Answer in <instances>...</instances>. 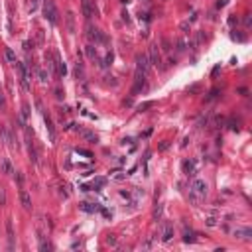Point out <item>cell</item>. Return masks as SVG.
<instances>
[{
	"instance_id": "cell-36",
	"label": "cell",
	"mask_w": 252,
	"mask_h": 252,
	"mask_svg": "<svg viewBox=\"0 0 252 252\" xmlns=\"http://www.w3.org/2000/svg\"><path fill=\"white\" fill-rule=\"evenodd\" d=\"M106 242H109V244H114L116 238H114V237H109V238H106Z\"/></svg>"
},
{
	"instance_id": "cell-32",
	"label": "cell",
	"mask_w": 252,
	"mask_h": 252,
	"mask_svg": "<svg viewBox=\"0 0 252 252\" xmlns=\"http://www.w3.org/2000/svg\"><path fill=\"white\" fill-rule=\"evenodd\" d=\"M217 93H219V91H217V89H213V91H211V95H209L207 99H209V100H211V99H215V96H217Z\"/></svg>"
},
{
	"instance_id": "cell-6",
	"label": "cell",
	"mask_w": 252,
	"mask_h": 252,
	"mask_svg": "<svg viewBox=\"0 0 252 252\" xmlns=\"http://www.w3.org/2000/svg\"><path fill=\"white\" fill-rule=\"evenodd\" d=\"M18 69H20V75H22V87H24V91H30V73H28V67H26L24 63H20Z\"/></svg>"
},
{
	"instance_id": "cell-21",
	"label": "cell",
	"mask_w": 252,
	"mask_h": 252,
	"mask_svg": "<svg viewBox=\"0 0 252 252\" xmlns=\"http://www.w3.org/2000/svg\"><path fill=\"white\" fill-rule=\"evenodd\" d=\"M81 209H83V211H87V213H93V211H96V205L91 207V203H81Z\"/></svg>"
},
{
	"instance_id": "cell-2",
	"label": "cell",
	"mask_w": 252,
	"mask_h": 252,
	"mask_svg": "<svg viewBox=\"0 0 252 252\" xmlns=\"http://www.w3.org/2000/svg\"><path fill=\"white\" fill-rule=\"evenodd\" d=\"M189 193H193V195H197L199 199H203V197L207 195V183H205L203 179H193Z\"/></svg>"
},
{
	"instance_id": "cell-16",
	"label": "cell",
	"mask_w": 252,
	"mask_h": 252,
	"mask_svg": "<svg viewBox=\"0 0 252 252\" xmlns=\"http://www.w3.org/2000/svg\"><path fill=\"white\" fill-rule=\"evenodd\" d=\"M81 136L85 138V140H89V142H99V138H96V134L89 132V130H81Z\"/></svg>"
},
{
	"instance_id": "cell-26",
	"label": "cell",
	"mask_w": 252,
	"mask_h": 252,
	"mask_svg": "<svg viewBox=\"0 0 252 252\" xmlns=\"http://www.w3.org/2000/svg\"><path fill=\"white\" fill-rule=\"evenodd\" d=\"M37 75H40V81H44V83L49 81V75H47L45 71H37Z\"/></svg>"
},
{
	"instance_id": "cell-25",
	"label": "cell",
	"mask_w": 252,
	"mask_h": 252,
	"mask_svg": "<svg viewBox=\"0 0 252 252\" xmlns=\"http://www.w3.org/2000/svg\"><path fill=\"white\" fill-rule=\"evenodd\" d=\"M110 63H112V51L106 53V57H105V61H103V67L105 65H110Z\"/></svg>"
},
{
	"instance_id": "cell-22",
	"label": "cell",
	"mask_w": 252,
	"mask_h": 252,
	"mask_svg": "<svg viewBox=\"0 0 252 252\" xmlns=\"http://www.w3.org/2000/svg\"><path fill=\"white\" fill-rule=\"evenodd\" d=\"M6 205V191H4V187H0V207Z\"/></svg>"
},
{
	"instance_id": "cell-1",
	"label": "cell",
	"mask_w": 252,
	"mask_h": 252,
	"mask_svg": "<svg viewBox=\"0 0 252 252\" xmlns=\"http://www.w3.org/2000/svg\"><path fill=\"white\" fill-rule=\"evenodd\" d=\"M44 16L47 18L49 24L57 22V8H55V4H53V0H45L44 2Z\"/></svg>"
},
{
	"instance_id": "cell-8",
	"label": "cell",
	"mask_w": 252,
	"mask_h": 252,
	"mask_svg": "<svg viewBox=\"0 0 252 252\" xmlns=\"http://www.w3.org/2000/svg\"><path fill=\"white\" fill-rule=\"evenodd\" d=\"M171 237H173V224L171 223H165L164 224V234H162V240L164 242H169Z\"/></svg>"
},
{
	"instance_id": "cell-19",
	"label": "cell",
	"mask_w": 252,
	"mask_h": 252,
	"mask_svg": "<svg viewBox=\"0 0 252 252\" xmlns=\"http://www.w3.org/2000/svg\"><path fill=\"white\" fill-rule=\"evenodd\" d=\"M75 73H77V77H81V79L85 77V69H83V63H81V61H79L77 67H75Z\"/></svg>"
},
{
	"instance_id": "cell-20",
	"label": "cell",
	"mask_w": 252,
	"mask_h": 252,
	"mask_svg": "<svg viewBox=\"0 0 252 252\" xmlns=\"http://www.w3.org/2000/svg\"><path fill=\"white\" fill-rule=\"evenodd\" d=\"M6 59H8L10 63H16V53H14L12 49H10V47L6 49Z\"/></svg>"
},
{
	"instance_id": "cell-18",
	"label": "cell",
	"mask_w": 252,
	"mask_h": 252,
	"mask_svg": "<svg viewBox=\"0 0 252 252\" xmlns=\"http://www.w3.org/2000/svg\"><path fill=\"white\" fill-rule=\"evenodd\" d=\"M67 30L75 32V16H73V12H67Z\"/></svg>"
},
{
	"instance_id": "cell-11",
	"label": "cell",
	"mask_w": 252,
	"mask_h": 252,
	"mask_svg": "<svg viewBox=\"0 0 252 252\" xmlns=\"http://www.w3.org/2000/svg\"><path fill=\"white\" fill-rule=\"evenodd\" d=\"M0 168H2V171H4L6 175H12V173H14L12 165H10V162H8L6 158H2V160H0Z\"/></svg>"
},
{
	"instance_id": "cell-23",
	"label": "cell",
	"mask_w": 252,
	"mask_h": 252,
	"mask_svg": "<svg viewBox=\"0 0 252 252\" xmlns=\"http://www.w3.org/2000/svg\"><path fill=\"white\" fill-rule=\"evenodd\" d=\"M75 154H79V156H85V158H93V154L89 152V150H75Z\"/></svg>"
},
{
	"instance_id": "cell-27",
	"label": "cell",
	"mask_w": 252,
	"mask_h": 252,
	"mask_svg": "<svg viewBox=\"0 0 252 252\" xmlns=\"http://www.w3.org/2000/svg\"><path fill=\"white\" fill-rule=\"evenodd\" d=\"M28 114H30V106L24 105V106H22V118H28Z\"/></svg>"
},
{
	"instance_id": "cell-35",
	"label": "cell",
	"mask_w": 252,
	"mask_h": 252,
	"mask_svg": "<svg viewBox=\"0 0 252 252\" xmlns=\"http://www.w3.org/2000/svg\"><path fill=\"white\" fill-rule=\"evenodd\" d=\"M244 24H246V26L252 24V18H250V16H246V18H244Z\"/></svg>"
},
{
	"instance_id": "cell-7",
	"label": "cell",
	"mask_w": 252,
	"mask_h": 252,
	"mask_svg": "<svg viewBox=\"0 0 252 252\" xmlns=\"http://www.w3.org/2000/svg\"><path fill=\"white\" fill-rule=\"evenodd\" d=\"M20 201H22V207L26 209V211H30V209H32V197H30V193L26 191V189L20 191Z\"/></svg>"
},
{
	"instance_id": "cell-5",
	"label": "cell",
	"mask_w": 252,
	"mask_h": 252,
	"mask_svg": "<svg viewBox=\"0 0 252 252\" xmlns=\"http://www.w3.org/2000/svg\"><path fill=\"white\" fill-rule=\"evenodd\" d=\"M26 140H28V154H30V160H32L34 164H37V150H36V144H34V140H32L30 132H26Z\"/></svg>"
},
{
	"instance_id": "cell-12",
	"label": "cell",
	"mask_w": 252,
	"mask_h": 252,
	"mask_svg": "<svg viewBox=\"0 0 252 252\" xmlns=\"http://www.w3.org/2000/svg\"><path fill=\"white\" fill-rule=\"evenodd\" d=\"M83 14H85V18H87V20L93 18V8H91L89 0H83Z\"/></svg>"
},
{
	"instance_id": "cell-15",
	"label": "cell",
	"mask_w": 252,
	"mask_h": 252,
	"mask_svg": "<svg viewBox=\"0 0 252 252\" xmlns=\"http://www.w3.org/2000/svg\"><path fill=\"white\" fill-rule=\"evenodd\" d=\"M183 242H195V233L191 229H185L183 233Z\"/></svg>"
},
{
	"instance_id": "cell-4",
	"label": "cell",
	"mask_w": 252,
	"mask_h": 252,
	"mask_svg": "<svg viewBox=\"0 0 252 252\" xmlns=\"http://www.w3.org/2000/svg\"><path fill=\"white\" fill-rule=\"evenodd\" d=\"M136 69L142 73L148 75V69H150V61H148V55L146 53H138L136 55Z\"/></svg>"
},
{
	"instance_id": "cell-33",
	"label": "cell",
	"mask_w": 252,
	"mask_h": 252,
	"mask_svg": "<svg viewBox=\"0 0 252 252\" xmlns=\"http://www.w3.org/2000/svg\"><path fill=\"white\" fill-rule=\"evenodd\" d=\"M223 6H227V0H219L217 2V8H223Z\"/></svg>"
},
{
	"instance_id": "cell-13",
	"label": "cell",
	"mask_w": 252,
	"mask_h": 252,
	"mask_svg": "<svg viewBox=\"0 0 252 252\" xmlns=\"http://www.w3.org/2000/svg\"><path fill=\"white\" fill-rule=\"evenodd\" d=\"M250 234H252V230L250 229H242V230H234V237H238V238H250Z\"/></svg>"
},
{
	"instance_id": "cell-29",
	"label": "cell",
	"mask_w": 252,
	"mask_h": 252,
	"mask_svg": "<svg viewBox=\"0 0 252 252\" xmlns=\"http://www.w3.org/2000/svg\"><path fill=\"white\" fill-rule=\"evenodd\" d=\"M177 49L179 51H185V40H177Z\"/></svg>"
},
{
	"instance_id": "cell-31",
	"label": "cell",
	"mask_w": 252,
	"mask_h": 252,
	"mask_svg": "<svg viewBox=\"0 0 252 252\" xmlns=\"http://www.w3.org/2000/svg\"><path fill=\"white\" fill-rule=\"evenodd\" d=\"M124 177H126V173H120V171H116L114 179H118V181H120V179H124Z\"/></svg>"
},
{
	"instance_id": "cell-3",
	"label": "cell",
	"mask_w": 252,
	"mask_h": 252,
	"mask_svg": "<svg viewBox=\"0 0 252 252\" xmlns=\"http://www.w3.org/2000/svg\"><path fill=\"white\" fill-rule=\"evenodd\" d=\"M150 61H152V65H156L162 69V55H160V47L158 44L150 45Z\"/></svg>"
},
{
	"instance_id": "cell-9",
	"label": "cell",
	"mask_w": 252,
	"mask_h": 252,
	"mask_svg": "<svg viewBox=\"0 0 252 252\" xmlns=\"http://www.w3.org/2000/svg\"><path fill=\"white\" fill-rule=\"evenodd\" d=\"M44 120H45V128H47V134H49V140L53 142L55 140V130H53V122L47 114H44Z\"/></svg>"
},
{
	"instance_id": "cell-34",
	"label": "cell",
	"mask_w": 252,
	"mask_h": 252,
	"mask_svg": "<svg viewBox=\"0 0 252 252\" xmlns=\"http://www.w3.org/2000/svg\"><path fill=\"white\" fill-rule=\"evenodd\" d=\"M4 105H6V100H4V95H2V93H0V109H2V106H4Z\"/></svg>"
},
{
	"instance_id": "cell-24",
	"label": "cell",
	"mask_w": 252,
	"mask_h": 252,
	"mask_svg": "<svg viewBox=\"0 0 252 252\" xmlns=\"http://www.w3.org/2000/svg\"><path fill=\"white\" fill-rule=\"evenodd\" d=\"M87 55L91 57V59H96V51H95V47H93V45H89V47H87Z\"/></svg>"
},
{
	"instance_id": "cell-17",
	"label": "cell",
	"mask_w": 252,
	"mask_h": 252,
	"mask_svg": "<svg viewBox=\"0 0 252 252\" xmlns=\"http://www.w3.org/2000/svg\"><path fill=\"white\" fill-rule=\"evenodd\" d=\"M6 229H8V240H10V246H14V230H12V219L6 221Z\"/></svg>"
},
{
	"instance_id": "cell-28",
	"label": "cell",
	"mask_w": 252,
	"mask_h": 252,
	"mask_svg": "<svg viewBox=\"0 0 252 252\" xmlns=\"http://www.w3.org/2000/svg\"><path fill=\"white\" fill-rule=\"evenodd\" d=\"M105 185V177H96L95 179V187H96V189H99V187H103Z\"/></svg>"
},
{
	"instance_id": "cell-30",
	"label": "cell",
	"mask_w": 252,
	"mask_h": 252,
	"mask_svg": "<svg viewBox=\"0 0 252 252\" xmlns=\"http://www.w3.org/2000/svg\"><path fill=\"white\" fill-rule=\"evenodd\" d=\"M207 224H209V227H215V224H217V219H207Z\"/></svg>"
},
{
	"instance_id": "cell-14",
	"label": "cell",
	"mask_w": 252,
	"mask_h": 252,
	"mask_svg": "<svg viewBox=\"0 0 252 252\" xmlns=\"http://www.w3.org/2000/svg\"><path fill=\"white\" fill-rule=\"evenodd\" d=\"M55 65H57V73L61 75V77H65V73H67V67H65V63H63L59 57L55 59Z\"/></svg>"
},
{
	"instance_id": "cell-10",
	"label": "cell",
	"mask_w": 252,
	"mask_h": 252,
	"mask_svg": "<svg viewBox=\"0 0 252 252\" xmlns=\"http://www.w3.org/2000/svg\"><path fill=\"white\" fill-rule=\"evenodd\" d=\"M181 168H183V173H187V175H193V173H195V164H193L191 160H185V162L181 164Z\"/></svg>"
}]
</instances>
